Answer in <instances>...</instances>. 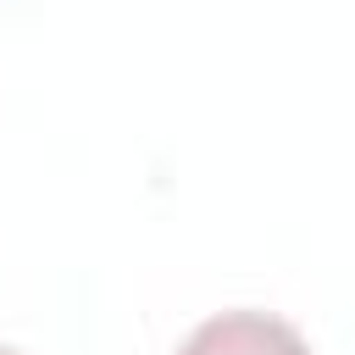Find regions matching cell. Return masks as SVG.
<instances>
[{
	"label": "cell",
	"instance_id": "6da1fadb",
	"mask_svg": "<svg viewBox=\"0 0 355 355\" xmlns=\"http://www.w3.org/2000/svg\"><path fill=\"white\" fill-rule=\"evenodd\" d=\"M178 355H311V349L272 311H222V316H205Z\"/></svg>",
	"mask_w": 355,
	"mask_h": 355
},
{
	"label": "cell",
	"instance_id": "7a4b0ae2",
	"mask_svg": "<svg viewBox=\"0 0 355 355\" xmlns=\"http://www.w3.org/2000/svg\"><path fill=\"white\" fill-rule=\"evenodd\" d=\"M0 355H17V349H0Z\"/></svg>",
	"mask_w": 355,
	"mask_h": 355
}]
</instances>
